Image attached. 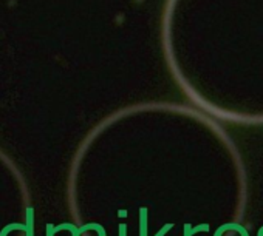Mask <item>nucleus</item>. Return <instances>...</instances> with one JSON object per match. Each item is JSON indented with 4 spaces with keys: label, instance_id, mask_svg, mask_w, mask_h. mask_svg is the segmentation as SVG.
<instances>
[{
    "label": "nucleus",
    "instance_id": "obj_1",
    "mask_svg": "<svg viewBox=\"0 0 263 236\" xmlns=\"http://www.w3.org/2000/svg\"><path fill=\"white\" fill-rule=\"evenodd\" d=\"M27 236H34V208L33 207H28L27 208Z\"/></svg>",
    "mask_w": 263,
    "mask_h": 236
},
{
    "label": "nucleus",
    "instance_id": "obj_6",
    "mask_svg": "<svg viewBox=\"0 0 263 236\" xmlns=\"http://www.w3.org/2000/svg\"><path fill=\"white\" fill-rule=\"evenodd\" d=\"M84 228H85V231H87V230H96L99 236H107L105 228H104L101 224H98V222H88V224L84 225Z\"/></svg>",
    "mask_w": 263,
    "mask_h": 236
},
{
    "label": "nucleus",
    "instance_id": "obj_9",
    "mask_svg": "<svg viewBox=\"0 0 263 236\" xmlns=\"http://www.w3.org/2000/svg\"><path fill=\"white\" fill-rule=\"evenodd\" d=\"M119 216H122V218L127 216V211H122V210H121V211H119Z\"/></svg>",
    "mask_w": 263,
    "mask_h": 236
},
{
    "label": "nucleus",
    "instance_id": "obj_3",
    "mask_svg": "<svg viewBox=\"0 0 263 236\" xmlns=\"http://www.w3.org/2000/svg\"><path fill=\"white\" fill-rule=\"evenodd\" d=\"M14 230H22L25 231L27 230V224H21V222H13V224H8L2 228V231H0V236H8L11 231Z\"/></svg>",
    "mask_w": 263,
    "mask_h": 236
},
{
    "label": "nucleus",
    "instance_id": "obj_5",
    "mask_svg": "<svg viewBox=\"0 0 263 236\" xmlns=\"http://www.w3.org/2000/svg\"><path fill=\"white\" fill-rule=\"evenodd\" d=\"M208 230H209V225L208 224H201V225H197L194 228H192L191 224H186L184 225V236H192V234H195L198 231H208Z\"/></svg>",
    "mask_w": 263,
    "mask_h": 236
},
{
    "label": "nucleus",
    "instance_id": "obj_2",
    "mask_svg": "<svg viewBox=\"0 0 263 236\" xmlns=\"http://www.w3.org/2000/svg\"><path fill=\"white\" fill-rule=\"evenodd\" d=\"M140 236H147V208L140 210Z\"/></svg>",
    "mask_w": 263,
    "mask_h": 236
},
{
    "label": "nucleus",
    "instance_id": "obj_8",
    "mask_svg": "<svg viewBox=\"0 0 263 236\" xmlns=\"http://www.w3.org/2000/svg\"><path fill=\"white\" fill-rule=\"evenodd\" d=\"M53 224H47V236H54V231H53Z\"/></svg>",
    "mask_w": 263,
    "mask_h": 236
},
{
    "label": "nucleus",
    "instance_id": "obj_7",
    "mask_svg": "<svg viewBox=\"0 0 263 236\" xmlns=\"http://www.w3.org/2000/svg\"><path fill=\"white\" fill-rule=\"evenodd\" d=\"M119 236H127V225L125 224H119Z\"/></svg>",
    "mask_w": 263,
    "mask_h": 236
},
{
    "label": "nucleus",
    "instance_id": "obj_4",
    "mask_svg": "<svg viewBox=\"0 0 263 236\" xmlns=\"http://www.w3.org/2000/svg\"><path fill=\"white\" fill-rule=\"evenodd\" d=\"M61 230H70L73 236H81V233H79L78 227H76V225H73L71 222H62L61 225H58V227H53V231H54V234H56L58 231H61Z\"/></svg>",
    "mask_w": 263,
    "mask_h": 236
}]
</instances>
